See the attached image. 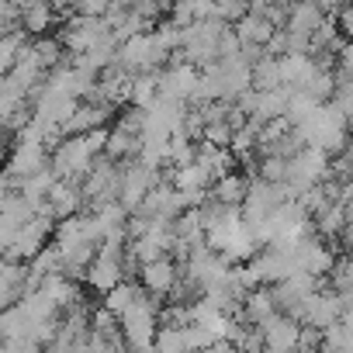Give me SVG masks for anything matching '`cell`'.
<instances>
[{"mask_svg": "<svg viewBox=\"0 0 353 353\" xmlns=\"http://www.w3.org/2000/svg\"><path fill=\"white\" fill-rule=\"evenodd\" d=\"M336 21H339V32H343V39H346V42H353V4H346V8L336 14Z\"/></svg>", "mask_w": 353, "mask_h": 353, "instance_id": "cell-51", "label": "cell"}, {"mask_svg": "<svg viewBox=\"0 0 353 353\" xmlns=\"http://www.w3.org/2000/svg\"><path fill=\"white\" fill-rule=\"evenodd\" d=\"M343 114H346V125H350V132H353V101L343 104Z\"/></svg>", "mask_w": 353, "mask_h": 353, "instance_id": "cell-56", "label": "cell"}, {"mask_svg": "<svg viewBox=\"0 0 353 353\" xmlns=\"http://www.w3.org/2000/svg\"><path fill=\"white\" fill-rule=\"evenodd\" d=\"M56 21H59V8L52 4V0H35V4H25L21 25H25L28 35H35V39L39 35H49Z\"/></svg>", "mask_w": 353, "mask_h": 353, "instance_id": "cell-27", "label": "cell"}, {"mask_svg": "<svg viewBox=\"0 0 353 353\" xmlns=\"http://www.w3.org/2000/svg\"><path fill=\"white\" fill-rule=\"evenodd\" d=\"M315 4H319V8L329 14V11H343V8L350 4V0H315Z\"/></svg>", "mask_w": 353, "mask_h": 353, "instance_id": "cell-55", "label": "cell"}, {"mask_svg": "<svg viewBox=\"0 0 353 353\" xmlns=\"http://www.w3.org/2000/svg\"><path fill=\"white\" fill-rule=\"evenodd\" d=\"M332 173V156L325 149H315V145H305L298 156H291V170H288V188L294 191V198H301L308 188L329 181Z\"/></svg>", "mask_w": 353, "mask_h": 353, "instance_id": "cell-4", "label": "cell"}, {"mask_svg": "<svg viewBox=\"0 0 353 353\" xmlns=\"http://www.w3.org/2000/svg\"><path fill=\"white\" fill-rule=\"evenodd\" d=\"M325 11L315 4V0H291V4H288V32H298V35H315L322 25H325Z\"/></svg>", "mask_w": 353, "mask_h": 353, "instance_id": "cell-22", "label": "cell"}, {"mask_svg": "<svg viewBox=\"0 0 353 353\" xmlns=\"http://www.w3.org/2000/svg\"><path fill=\"white\" fill-rule=\"evenodd\" d=\"M263 353H301V319L281 312L274 322L263 325Z\"/></svg>", "mask_w": 353, "mask_h": 353, "instance_id": "cell-17", "label": "cell"}, {"mask_svg": "<svg viewBox=\"0 0 353 353\" xmlns=\"http://www.w3.org/2000/svg\"><path fill=\"white\" fill-rule=\"evenodd\" d=\"M52 166V152L49 145H39V142H14L11 145V159H8V173L21 176V181H28V176L42 173Z\"/></svg>", "mask_w": 353, "mask_h": 353, "instance_id": "cell-19", "label": "cell"}, {"mask_svg": "<svg viewBox=\"0 0 353 353\" xmlns=\"http://www.w3.org/2000/svg\"><path fill=\"white\" fill-rule=\"evenodd\" d=\"M145 121H149V111H142V108H135V104H128V108L118 111V128H125V132H132V135H139V139H142V132H145Z\"/></svg>", "mask_w": 353, "mask_h": 353, "instance_id": "cell-46", "label": "cell"}, {"mask_svg": "<svg viewBox=\"0 0 353 353\" xmlns=\"http://www.w3.org/2000/svg\"><path fill=\"white\" fill-rule=\"evenodd\" d=\"M163 181V173L132 159V163H121V191H118V201L128 208V212H139L142 201L152 194V188Z\"/></svg>", "mask_w": 353, "mask_h": 353, "instance_id": "cell-10", "label": "cell"}, {"mask_svg": "<svg viewBox=\"0 0 353 353\" xmlns=\"http://www.w3.org/2000/svg\"><path fill=\"white\" fill-rule=\"evenodd\" d=\"M176 281H181V263H176L173 256L152 260V263H145V267L139 270V284H142L152 298H159V301L170 298V291L176 288Z\"/></svg>", "mask_w": 353, "mask_h": 353, "instance_id": "cell-18", "label": "cell"}, {"mask_svg": "<svg viewBox=\"0 0 353 353\" xmlns=\"http://www.w3.org/2000/svg\"><path fill=\"white\" fill-rule=\"evenodd\" d=\"M294 319H301V325H312V329H322L325 332V329H332V325L343 322V301H339L336 291H315L298 308Z\"/></svg>", "mask_w": 353, "mask_h": 353, "instance_id": "cell-15", "label": "cell"}, {"mask_svg": "<svg viewBox=\"0 0 353 353\" xmlns=\"http://www.w3.org/2000/svg\"><path fill=\"white\" fill-rule=\"evenodd\" d=\"M253 87L256 90H277V87H288L284 83V70H281V56H263L256 66H253Z\"/></svg>", "mask_w": 353, "mask_h": 353, "instance_id": "cell-34", "label": "cell"}, {"mask_svg": "<svg viewBox=\"0 0 353 353\" xmlns=\"http://www.w3.org/2000/svg\"><path fill=\"white\" fill-rule=\"evenodd\" d=\"M80 104H83V101H77L73 94H66V90H59V87H52V83L46 80V87H42V90L35 94V101H32V111H35L39 121L59 125V128L66 132V121L77 114Z\"/></svg>", "mask_w": 353, "mask_h": 353, "instance_id": "cell-12", "label": "cell"}, {"mask_svg": "<svg viewBox=\"0 0 353 353\" xmlns=\"http://www.w3.org/2000/svg\"><path fill=\"white\" fill-rule=\"evenodd\" d=\"M101 156L90 149L87 135H66L56 149H52V170L59 173V181H83V176L94 170Z\"/></svg>", "mask_w": 353, "mask_h": 353, "instance_id": "cell-3", "label": "cell"}, {"mask_svg": "<svg viewBox=\"0 0 353 353\" xmlns=\"http://www.w3.org/2000/svg\"><path fill=\"white\" fill-rule=\"evenodd\" d=\"M281 315V305H277V294H274V288L270 284H260V288H253L250 294H246V301H243V312L236 315V319H243V322H250V325H267V322H274Z\"/></svg>", "mask_w": 353, "mask_h": 353, "instance_id": "cell-21", "label": "cell"}, {"mask_svg": "<svg viewBox=\"0 0 353 353\" xmlns=\"http://www.w3.org/2000/svg\"><path fill=\"white\" fill-rule=\"evenodd\" d=\"M294 198V191L288 188V184H270V181H263V176H256V181L250 184V198H246V205H243V219L256 229V225H263L281 205H288Z\"/></svg>", "mask_w": 353, "mask_h": 353, "instance_id": "cell-6", "label": "cell"}, {"mask_svg": "<svg viewBox=\"0 0 353 353\" xmlns=\"http://www.w3.org/2000/svg\"><path fill=\"white\" fill-rule=\"evenodd\" d=\"M156 350H159V353H194V346H191V339H188V329H176V325H163V329H159Z\"/></svg>", "mask_w": 353, "mask_h": 353, "instance_id": "cell-39", "label": "cell"}, {"mask_svg": "<svg viewBox=\"0 0 353 353\" xmlns=\"http://www.w3.org/2000/svg\"><path fill=\"white\" fill-rule=\"evenodd\" d=\"M139 294H142V288H139L135 281H121L118 288H111V291H108V294L101 298V305H104V308H111L114 315H125V312L132 308V301H135Z\"/></svg>", "mask_w": 353, "mask_h": 353, "instance_id": "cell-38", "label": "cell"}, {"mask_svg": "<svg viewBox=\"0 0 353 353\" xmlns=\"http://www.w3.org/2000/svg\"><path fill=\"white\" fill-rule=\"evenodd\" d=\"M350 346H353V336L339 322V325H332V329L322 332V350L319 353H350Z\"/></svg>", "mask_w": 353, "mask_h": 353, "instance_id": "cell-45", "label": "cell"}, {"mask_svg": "<svg viewBox=\"0 0 353 353\" xmlns=\"http://www.w3.org/2000/svg\"><path fill=\"white\" fill-rule=\"evenodd\" d=\"M346 215H350V225H353V198L346 201Z\"/></svg>", "mask_w": 353, "mask_h": 353, "instance_id": "cell-57", "label": "cell"}, {"mask_svg": "<svg viewBox=\"0 0 353 353\" xmlns=\"http://www.w3.org/2000/svg\"><path fill=\"white\" fill-rule=\"evenodd\" d=\"M159 298H152L145 288H142V294L132 301V308L125 312V315H118L121 319V332H125V343H156V336H159Z\"/></svg>", "mask_w": 353, "mask_h": 353, "instance_id": "cell-5", "label": "cell"}, {"mask_svg": "<svg viewBox=\"0 0 353 353\" xmlns=\"http://www.w3.org/2000/svg\"><path fill=\"white\" fill-rule=\"evenodd\" d=\"M125 353H159V350H156V343H128Z\"/></svg>", "mask_w": 353, "mask_h": 353, "instance_id": "cell-54", "label": "cell"}, {"mask_svg": "<svg viewBox=\"0 0 353 353\" xmlns=\"http://www.w3.org/2000/svg\"><path fill=\"white\" fill-rule=\"evenodd\" d=\"M142 18H149L152 25H159V21H170V14H173V8H176V0H135L132 4Z\"/></svg>", "mask_w": 353, "mask_h": 353, "instance_id": "cell-43", "label": "cell"}, {"mask_svg": "<svg viewBox=\"0 0 353 353\" xmlns=\"http://www.w3.org/2000/svg\"><path fill=\"white\" fill-rule=\"evenodd\" d=\"M0 353H46V346H39L35 339H4Z\"/></svg>", "mask_w": 353, "mask_h": 353, "instance_id": "cell-50", "label": "cell"}, {"mask_svg": "<svg viewBox=\"0 0 353 353\" xmlns=\"http://www.w3.org/2000/svg\"><path fill=\"white\" fill-rule=\"evenodd\" d=\"M288 170H291L288 156H260L256 163V176H263L270 184H288Z\"/></svg>", "mask_w": 353, "mask_h": 353, "instance_id": "cell-42", "label": "cell"}, {"mask_svg": "<svg viewBox=\"0 0 353 353\" xmlns=\"http://www.w3.org/2000/svg\"><path fill=\"white\" fill-rule=\"evenodd\" d=\"M114 4H125V8H132V4H135V0H114Z\"/></svg>", "mask_w": 353, "mask_h": 353, "instance_id": "cell-58", "label": "cell"}, {"mask_svg": "<svg viewBox=\"0 0 353 353\" xmlns=\"http://www.w3.org/2000/svg\"><path fill=\"white\" fill-rule=\"evenodd\" d=\"M350 4H353V0H350Z\"/></svg>", "mask_w": 353, "mask_h": 353, "instance_id": "cell-59", "label": "cell"}, {"mask_svg": "<svg viewBox=\"0 0 353 353\" xmlns=\"http://www.w3.org/2000/svg\"><path fill=\"white\" fill-rule=\"evenodd\" d=\"M80 188H83L90 208H101V205L118 201V191H121V163L101 156V159L94 163V170L80 181Z\"/></svg>", "mask_w": 353, "mask_h": 353, "instance_id": "cell-8", "label": "cell"}, {"mask_svg": "<svg viewBox=\"0 0 353 353\" xmlns=\"http://www.w3.org/2000/svg\"><path fill=\"white\" fill-rule=\"evenodd\" d=\"M232 139H236V128H232V121H212V125H205V132H201V142L225 145V149H232Z\"/></svg>", "mask_w": 353, "mask_h": 353, "instance_id": "cell-47", "label": "cell"}, {"mask_svg": "<svg viewBox=\"0 0 353 353\" xmlns=\"http://www.w3.org/2000/svg\"><path fill=\"white\" fill-rule=\"evenodd\" d=\"M49 208H52V219L63 222V219H73L87 208V194L77 181H59L56 191L49 194Z\"/></svg>", "mask_w": 353, "mask_h": 353, "instance_id": "cell-23", "label": "cell"}, {"mask_svg": "<svg viewBox=\"0 0 353 353\" xmlns=\"http://www.w3.org/2000/svg\"><path fill=\"white\" fill-rule=\"evenodd\" d=\"M332 176H339V181H353V142L339 156H332Z\"/></svg>", "mask_w": 353, "mask_h": 353, "instance_id": "cell-48", "label": "cell"}, {"mask_svg": "<svg viewBox=\"0 0 353 353\" xmlns=\"http://www.w3.org/2000/svg\"><path fill=\"white\" fill-rule=\"evenodd\" d=\"M198 87H201V70L184 59H173L170 66L159 70V94H166V97H181L191 104Z\"/></svg>", "mask_w": 353, "mask_h": 353, "instance_id": "cell-14", "label": "cell"}, {"mask_svg": "<svg viewBox=\"0 0 353 353\" xmlns=\"http://www.w3.org/2000/svg\"><path fill=\"white\" fill-rule=\"evenodd\" d=\"M329 281H332V291H336V294H353V256L343 253V256L336 260Z\"/></svg>", "mask_w": 353, "mask_h": 353, "instance_id": "cell-44", "label": "cell"}, {"mask_svg": "<svg viewBox=\"0 0 353 353\" xmlns=\"http://www.w3.org/2000/svg\"><path fill=\"white\" fill-rule=\"evenodd\" d=\"M104 35H111V21L108 18H87V14H73L59 28V39L73 56H87L94 49V42L104 39Z\"/></svg>", "mask_w": 353, "mask_h": 353, "instance_id": "cell-11", "label": "cell"}, {"mask_svg": "<svg viewBox=\"0 0 353 353\" xmlns=\"http://www.w3.org/2000/svg\"><path fill=\"white\" fill-rule=\"evenodd\" d=\"M111 114H114L111 104H104V101H83L77 108V114L66 121V135H87L94 128H104L111 121Z\"/></svg>", "mask_w": 353, "mask_h": 353, "instance_id": "cell-24", "label": "cell"}, {"mask_svg": "<svg viewBox=\"0 0 353 353\" xmlns=\"http://www.w3.org/2000/svg\"><path fill=\"white\" fill-rule=\"evenodd\" d=\"M28 46H32V42H28V32H25V28H18V32H4V35H0V70L11 73V70L18 66L21 52H25Z\"/></svg>", "mask_w": 353, "mask_h": 353, "instance_id": "cell-33", "label": "cell"}, {"mask_svg": "<svg viewBox=\"0 0 353 353\" xmlns=\"http://www.w3.org/2000/svg\"><path fill=\"white\" fill-rule=\"evenodd\" d=\"M132 256V253H128ZM128 256H111V253H97L94 256V263L87 267V288H94L101 298L111 291V288H118L121 281H128Z\"/></svg>", "mask_w": 353, "mask_h": 353, "instance_id": "cell-16", "label": "cell"}, {"mask_svg": "<svg viewBox=\"0 0 353 353\" xmlns=\"http://www.w3.org/2000/svg\"><path fill=\"white\" fill-rule=\"evenodd\" d=\"M232 28H236V35H239L246 46H263V49H267L270 39L277 35V25L267 21L263 14H256V11H250V14H246L243 21H236Z\"/></svg>", "mask_w": 353, "mask_h": 353, "instance_id": "cell-28", "label": "cell"}, {"mask_svg": "<svg viewBox=\"0 0 353 353\" xmlns=\"http://www.w3.org/2000/svg\"><path fill=\"white\" fill-rule=\"evenodd\" d=\"M139 149H142V139L114 125V128H111V139H108L104 156H108V159H114V163H132V159H139Z\"/></svg>", "mask_w": 353, "mask_h": 353, "instance_id": "cell-31", "label": "cell"}, {"mask_svg": "<svg viewBox=\"0 0 353 353\" xmlns=\"http://www.w3.org/2000/svg\"><path fill=\"white\" fill-rule=\"evenodd\" d=\"M312 225H315V232L325 239V243H332V246H339V236L346 232V225H350V215H346V205H325L315 219H312Z\"/></svg>", "mask_w": 353, "mask_h": 353, "instance_id": "cell-26", "label": "cell"}, {"mask_svg": "<svg viewBox=\"0 0 353 353\" xmlns=\"http://www.w3.org/2000/svg\"><path fill=\"white\" fill-rule=\"evenodd\" d=\"M336 63H339V70H343V73H353V42H343V49H339Z\"/></svg>", "mask_w": 353, "mask_h": 353, "instance_id": "cell-52", "label": "cell"}, {"mask_svg": "<svg viewBox=\"0 0 353 353\" xmlns=\"http://www.w3.org/2000/svg\"><path fill=\"white\" fill-rule=\"evenodd\" d=\"M56 184H59V173L49 166V170H42V173L28 176V181H21V194H25L28 201L42 205V201H49V194L56 191Z\"/></svg>", "mask_w": 353, "mask_h": 353, "instance_id": "cell-35", "label": "cell"}, {"mask_svg": "<svg viewBox=\"0 0 353 353\" xmlns=\"http://www.w3.org/2000/svg\"><path fill=\"white\" fill-rule=\"evenodd\" d=\"M94 219L101 225V236H114V232H128V222H132V212L121 205V201H111V205H101L94 208Z\"/></svg>", "mask_w": 353, "mask_h": 353, "instance_id": "cell-32", "label": "cell"}, {"mask_svg": "<svg viewBox=\"0 0 353 353\" xmlns=\"http://www.w3.org/2000/svg\"><path fill=\"white\" fill-rule=\"evenodd\" d=\"M0 336L4 339H32V319L25 315L21 305H11L0 315Z\"/></svg>", "mask_w": 353, "mask_h": 353, "instance_id": "cell-36", "label": "cell"}, {"mask_svg": "<svg viewBox=\"0 0 353 353\" xmlns=\"http://www.w3.org/2000/svg\"><path fill=\"white\" fill-rule=\"evenodd\" d=\"M56 219L52 215H35L32 222H25L21 225V232H18V239H14V246L11 250H4V260H18V263H32L46 246H49V239L56 236Z\"/></svg>", "mask_w": 353, "mask_h": 353, "instance_id": "cell-9", "label": "cell"}, {"mask_svg": "<svg viewBox=\"0 0 353 353\" xmlns=\"http://www.w3.org/2000/svg\"><path fill=\"white\" fill-rule=\"evenodd\" d=\"M28 267H32V274H35L39 281L56 277V274H63V267H66V263H63V250H59V246H46Z\"/></svg>", "mask_w": 353, "mask_h": 353, "instance_id": "cell-40", "label": "cell"}, {"mask_svg": "<svg viewBox=\"0 0 353 353\" xmlns=\"http://www.w3.org/2000/svg\"><path fill=\"white\" fill-rule=\"evenodd\" d=\"M246 274H250V281L260 288V284H281V281H288L291 274H298V260H294V253L291 250H281V246H263L250 263H246Z\"/></svg>", "mask_w": 353, "mask_h": 353, "instance_id": "cell-7", "label": "cell"}, {"mask_svg": "<svg viewBox=\"0 0 353 353\" xmlns=\"http://www.w3.org/2000/svg\"><path fill=\"white\" fill-rule=\"evenodd\" d=\"M156 101H159V70L156 73H139L135 83H132V104L149 111Z\"/></svg>", "mask_w": 353, "mask_h": 353, "instance_id": "cell-37", "label": "cell"}, {"mask_svg": "<svg viewBox=\"0 0 353 353\" xmlns=\"http://www.w3.org/2000/svg\"><path fill=\"white\" fill-rule=\"evenodd\" d=\"M198 353H236V346H232L229 339H219V343H212V346H205V350H198Z\"/></svg>", "mask_w": 353, "mask_h": 353, "instance_id": "cell-53", "label": "cell"}, {"mask_svg": "<svg viewBox=\"0 0 353 353\" xmlns=\"http://www.w3.org/2000/svg\"><path fill=\"white\" fill-rule=\"evenodd\" d=\"M173 250H176V232H173V225H159V222L149 232H142L139 239H128V253L139 267L163 260V256H173Z\"/></svg>", "mask_w": 353, "mask_h": 353, "instance_id": "cell-13", "label": "cell"}, {"mask_svg": "<svg viewBox=\"0 0 353 353\" xmlns=\"http://www.w3.org/2000/svg\"><path fill=\"white\" fill-rule=\"evenodd\" d=\"M250 184H253V181H250L246 173L232 170V173L219 176V181L212 184V198L222 201V205H229V208H243L246 198H250Z\"/></svg>", "mask_w": 353, "mask_h": 353, "instance_id": "cell-25", "label": "cell"}, {"mask_svg": "<svg viewBox=\"0 0 353 353\" xmlns=\"http://www.w3.org/2000/svg\"><path fill=\"white\" fill-rule=\"evenodd\" d=\"M229 28H232V25L222 21V18L194 21L191 28H184V49L176 52L173 59H184V63H191V66H198V70L215 66V63L222 59V56H219V42H222V35H225Z\"/></svg>", "mask_w": 353, "mask_h": 353, "instance_id": "cell-2", "label": "cell"}, {"mask_svg": "<svg viewBox=\"0 0 353 353\" xmlns=\"http://www.w3.org/2000/svg\"><path fill=\"white\" fill-rule=\"evenodd\" d=\"M294 132H298V139H301L305 145L325 149L329 156H339V152L353 142V132H350V125H346V114H343V108L332 104V101H325L315 114H308L301 125H294Z\"/></svg>", "mask_w": 353, "mask_h": 353, "instance_id": "cell-1", "label": "cell"}, {"mask_svg": "<svg viewBox=\"0 0 353 353\" xmlns=\"http://www.w3.org/2000/svg\"><path fill=\"white\" fill-rule=\"evenodd\" d=\"M114 11V0H80L77 4V14H87V18H108Z\"/></svg>", "mask_w": 353, "mask_h": 353, "instance_id": "cell-49", "label": "cell"}, {"mask_svg": "<svg viewBox=\"0 0 353 353\" xmlns=\"http://www.w3.org/2000/svg\"><path fill=\"white\" fill-rule=\"evenodd\" d=\"M319 284H322V277H312V274H305V270H298V274H291L288 281H281V284H274V294H277V305H281V312H288V315H298V308L319 291Z\"/></svg>", "mask_w": 353, "mask_h": 353, "instance_id": "cell-20", "label": "cell"}, {"mask_svg": "<svg viewBox=\"0 0 353 353\" xmlns=\"http://www.w3.org/2000/svg\"><path fill=\"white\" fill-rule=\"evenodd\" d=\"M325 63L315 56H281V70H284V83L288 87H308V80L322 70Z\"/></svg>", "mask_w": 353, "mask_h": 353, "instance_id": "cell-29", "label": "cell"}, {"mask_svg": "<svg viewBox=\"0 0 353 353\" xmlns=\"http://www.w3.org/2000/svg\"><path fill=\"white\" fill-rule=\"evenodd\" d=\"M188 163H198V142L188 139L184 132H176L170 139V166H188Z\"/></svg>", "mask_w": 353, "mask_h": 353, "instance_id": "cell-41", "label": "cell"}, {"mask_svg": "<svg viewBox=\"0 0 353 353\" xmlns=\"http://www.w3.org/2000/svg\"><path fill=\"white\" fill-rule=\"evenodd\" d=\"M198 163L215 176H225V173H232L236 170V152L232 149H225V145H212V142H198Z\"/></svg>", "mask_w": 353, "mask_h": 353, "instance_id": "cell-30", "label": "cell"}]
</instances>
